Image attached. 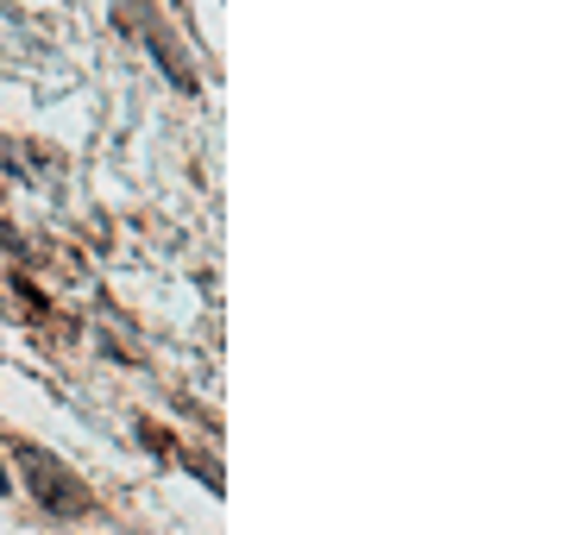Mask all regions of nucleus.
Segmentation results:
<instances>
[{
    "instance_id": "f257e3e1",
    "label": "nucleus",
    "mask_w": 566,
    "mask_h": 535,
    "mask_svg": "<svg viewBox=\"0 0 566 535\" xmlns=\"http://www.w3.org/2000/svg\"><path fill=\"white\" fill-rule=\"evenodd\" d=\"M20 466H25V479H32V492H39L44 511H63V516L88 511V492H82V479L70 473L63 460H51V453H39V448H25L20 441Z\"/></svg>"
}]
</instances>
